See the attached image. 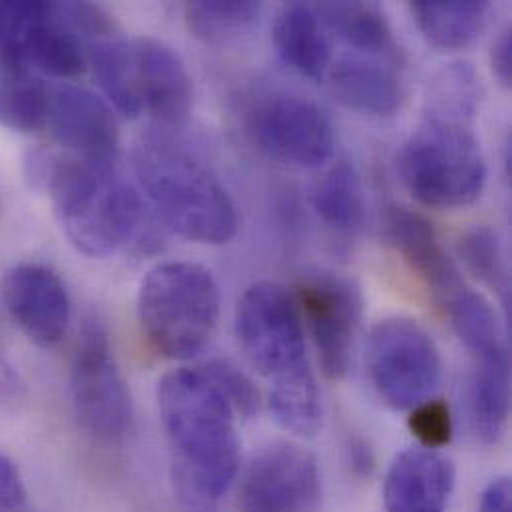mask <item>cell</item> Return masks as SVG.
<instances>
[{
	"mask_svg": "<svg viewBox=\"0 0 512 512\" xmlns=\"http://www.w3.org/2000/svg\"><path fill=\"white\" fill-rule=\"evenodd\" d=\"M236 335L269 385L275 421L291 433L311 435L321 421V403L293 295L273 281L248 287L238 301Z\"/></svg>",
	"mask_w": 512,
	"mask_h": 512,
	"instance_id": "obj_1",
	"label": "cell"
},
{
	"mask_svg": "<svg viewBox=\"0 0 512 512\" xmlns=\"http://www.w3.org/2000/svg\"><path fill=\"white\" fill-rule=\"evenodd\" d=\"M26 170L28 180L48 192L66 238L80 254L112 256L142 236L146 204L114 168L30 154Z\"/></svg>",
	"mask_w": 512,
	"mask_h": 512,
	"instance_id": "obj_2",
	"label": "cell"
},
{
	"mask_svg": "<svg viewBox=\"0 0 512 512\" xmlns=\"http://www.w3.org/2000/svg\"><path fill=\"white\" fill-rule=\"evenodd\" d=\"M134 170L166 228L208 246H222L238 234L236 204L218 174L168 130L146 132L134 148Z\"/></svg>",
	"mask_w": 512,
	"mask_h": 512,
	"instance_id": "obj_3",
	"label": "cell"
},
{
	"mask_svg": "<svg viewBox=\"0 0 512 512\" xmlns=\"http://www.w3.org/2000/svg\"><path fill=\"white\" fill-rule=\"evenodd\" d=\"M158 407L174 467L224 499L240 469L238 413L204 367L170 371L158 385Z\"/></svg>",
	"mask_w": 512,
	"mask_h": 512,
	"instance_id": "obj_4",
	"label": "cell"
},
{
	"mask_svg": "<svg viewBox=\"0 0 512 512\" xmlns=\"http://www.w3.org/2000/svg\"><path fill=\"white\" fill-rule=\"evenodd\" d=\"M399 174L427 208L459 210L477 202L487 164L471 118L429 110L399 154Z\"/></svg>",
	"mask_w": 512,
	"mask_h": 512,
	"instance_id": "obj_5",
	"label": "cell"
},
{
	"mask_svg": "<svg viewBox=\"0 0 512 512\" xmlns=\"http://www.w3.org/2000/svg\"><path fill=\"white\" fill-rule=\"evenodd\" d=\"M138 317L156 353L190 359L212 339L220 317V289L200 263L166 261L140 285Z\"/></svg>",
	"mask_w": 512,
	"mask_h": 512,
	"instance_id": "obj_6",
	"label": "cell"
},
{
	"mask_svg": "<svg viewBox=\"0 0 512 512\" xmlns=\"http://www.w3.org/2000/svg\"><path fill=\"white\" fill-rule=\"evenodd\" d=\"M367 371L383 403L395 411H411L433 399L443 379V361L417 321L387 317L369 333Z\"/></svg>",
	"mask_w": 512,
	"mask_h": 512,
	"instance_id": "obj_7",
	"label": "cell"
},
{
	"mask_svg": "<svg viewBox=\"0 0 512 512\" xmlns=\"http://www.w3.org/2000/svg\"><path fill=\"white\" fill-rule=\"evenodd\" d=\"M72 405L82 429L102 443H120L132 431V399L118 369L108 331L94 315L82 325L70 369Z\"/></svg>",
	"mask_w": 512,
	"mask_h": 512,
	"instance_id": "obj_8",
	"label": "cell"
},
{
	"mask_svg": "<svg viewBox=\"0 0 512 512\" xmlns=\"http://www.w3.org/2000/svg\"><path fill=\"white\" fill-rule=\"evenodd\" d=\"M246 132L257 148L289 166L317 168L329 162L335 132L313 100L293 92H267L246 110Z\"/></svg>",
	"mask_w": 512,
	"mask_h": 512,
	"instance_id": "obj_9",
	"label": "cell"
},
{
	"mask_svg": "<svg viewBox=\"0 0 512 512\" xmlns=\"http://www.w3.org/2000/svg\"><path fill=\"white\" fill-rule=\"evenodd\" d=\"M293 299L309 329L323 373L329 379H343L361 321L359 289L341 275L307 271L299 277Z\"/></svg>",
	"mask_w": 512,
	"mask_h": 512,
	"instance_id": "obj_10",
	"label": "cell"
},
{
	"mask_svg": "<svg viewBox=\"0 0 512 512\" xmlns=\"http://www.w3.org/2000/svg\"><path fill=\"white\" fill-rule=\"evenodd\" d=\"M321 495L315 457L291 443H271L248 463L240 485L242 512H313Z\"/></svg>",
	"mask_w": 512,
	"mask_h": 512,
	"instance_id": "obj_11",
	"label": "cell"
},
{
	"mask_svg": "<svg viewBox=\"0 0 512 512\" xmlns=\"http://www.w3.org/2000/svg\"><path fill=\"white\" fill-rule=\"evenodd\" d=\"M46 124L60 146L76 160L114 168L120 156V128L112 106L82 86L48 92Z\"/></svg>",
	"mask_w": 512,
	"mask_h": 512,
	"instance_id": "obj_12",
	"label": "cell"
},
{
	"mask_svg": "<svg viewBox=\"0 0 512 512\" xmlns=\"http://www.w3.org/2000/svg\"><path fill=\"white\" fill-rule=\"evenodd\" d=\"M2 303L14 325L38 347H54L70 323V295L64 281L38 263L10 267L0 283Z\"/></svg>",
	"mask_w": 512,
	"mask_h": 512,
	"instance_id": "obj_13",
	"label": "cell"
},
{
	"mask_svg": "<svg viewBox=\"0 0 512 512\" xmlns=\"http://www.w3.org/2000/svg\"><path fill=\"white\" fill-rule=\"evenodd\" d=\"M383 230L391 248L443 305L467 289L457 263L421 214L393 204L385 210Z\"/></svg>",
	"mask_w": 512,
	"mask_h": 512,
	"instance_id": "obj_14",
	"label": "cell"
},
{
	"mask_svg": "<svg viewBox=\"0 0 512 512\" xmlns=\"http://www.w3.org/2000/svg\"><path fill=\"white\" fill-rule=\"evenodd\" d=\"M132 44L142 108L162 130L182 126L190 118L194 90L180 54L152 36H140Z\"/></svg>",
	"mask_w": 512,
	"mask_h": 512,
	"instance_id": "obj_15",
	"label": "cell"
},
{
	"mask_svg": "<svg viewBox=\"0 0 512 512\" xmlns=\"http://www.w3.org/2000/svg\"><path fill=\"white\" fill-rule=\"evenodd\" d=\"M455 463L433 449H407L391 463L383 501L387 512H447L455 491Z\"/></svg>",
	"mask_w": 512,
	"mask_h": 512,
	"instance_id": "obj_16",
	"label": "cell"
},
{
	"mask_svg": "<svg viewBox=\"0 0 512 512\" xmlns=\"http://www.w3.org/2000/svg\"><path fill=\"white\" fill-rule=\"evenodd\" d=\"M327 74L333 96L349 110L389 118L405 104V84L391 62L353 54L337 60Z\"/></svg>",
	"mask_w": 512,
	"mask_h": 512,
	"instance_id": "obj_17",
	"label": "cell"
},
{
	"mask_svg": "<svg viewBox=\"0 0 512 512\" xmlns=\"http://www.w3.org/2000/svg\"><path fill=\"white\" fill-rule=\"evenodd\" d=\"M273 44L283 60L299 76L321 82L329 72V42L325 26L309 4H285L273 22Z\"/></svg>",
	"mask_w": 512,
	"mask_h": 512,
	"instance_id": "obj_18",
	"label": "cell"
},
{
	"mask_svg": "<svg viewBox=\"0 0 512 512\" xmlns=\"http://www.w3.org/2000/svg\"><path fill=\"white\" fill-rule=\"evenodd\" d=\"M469 419L477 439L493 445L505 433L511 413L509 353L473 357L467 385Z\"/></svg>",
	"mask_w": 512,
	"mask_h": 512,
	"instance_id": "obj_19",
	"label": "cell"
},
{
	"mask_svg": "<svg viewBox=\"0 0 512 512\" xmlns=\"http://www.w3.org/2000/svg\"><path fill=\"white\" fill-rule=\"evenodd\" d=\"M321 24L363 56L403 66L405 56L385 14L369 2H323L313 6Z\"/></svg>",
	"mask_w": 512,
	"mask_h": 512,
	"instance_id": "obj_20",
	"label": "cell"
},
{
	"mask_svg": "<svg viewBox=\"0 0 512 512\" xmlns=\"http://www.w3.org/2000/svg\"><path fill=\"white\" fill-rule=\"evenodd\" d=\"M313 210L333 238L349 242L363 230L365 190L353 162L339 160L323 174L313 190Z\"/></svg>",
	"mask_w": 512,
	"mask_h": 512,
	"instance_id": "obj_21",
	"label": "cell"
},
{
	"mask_svg": "<svg viewBox=\"0 0 512 512\" xmlns=\"http://www.w3.org/2000/svg\"><path fill=\"white\" fill-rule=\"evenodd\" d=\"M411 16L425 40L445 52L469 48L485 30L491 2L485 0H415Z\"/></svg>",
	"mask_w": 512,
	"mask_h": 512,
	"instance_id": "obj_22",
	"label": "cell"
},
{
	"mask_svg": "<svg viewBox=\"0 0 512 512\" xmlns=\"http://www.w3.org/2000/svg\"><path fill=\"white\" fill-rule=\"evenodd\" d=\"M28 60L56 78H76L84 74L88 60L82 38L64 16L62 4L42 2L28 40Z\"/></svg>",
	"mask_w": 512,
	"mask_h": 512,
	"instance_id": "obj_23",
	"label": "cell"
},
{
	"mask_svg": "<svg viewBox=\"0 0 512 512\" xmlns=\"http://www.w3.org/2000/svg\"><path fill=\"white\" fill-rule=\"evenodd\" d=\"M86 60L94 68L108 104L124 116H138L142 108L134 44L124 40L118 30L86 38Z\"/></svg>",
	"mask_w": 512,
	"mask_h": 512,
	"instance_id": "obj_24",
	"label": "cell"
},
{
	"mask_svg": "<svg viewBox=\"0 0 512 512\" xmlns=\"http://www.w3.org/2000/svg\"><path fill=\"white\" fill-rule=\"evenodd\" d=\"M451 325L473 357L509 353L493 307L469 287L445 303Z\"/></svg>",
	"mask_w": 512,
	"mask_h": 512,
	"instance_id": "obj_25",
	"label": "cell"
},
{
	"mask_svg": "<svg viewBox=\"0 0 512 512\" xmlns=\"http://www.w3.org/2000/svg\"><path fill=\"white\" fill-rule=\"evenodd\" d=\"M261 16V4L252 0H198L186 2L184 18L204 42L222 44L248 32Z\"/></svg>",
	"mask_w": 512,
	"mask_h": 512,
	"instance_id": "obj_26",
	"label": "cell"
},
{
	"mask_svg": "<svg viewBox=\"0 0 512 512\" xmlns=\"http://www.w3.org/2000/svg\"><path fill=\"white\" fill-rule=\"evenodd\" d=\"M48 90L32 74H0V124L16 132H36L46 124Z\"/></svg>",
	"mask_w": 512,
	"mask_h": 512,
	"instance_id": "obj_27",
	"label": "cell"
},
{
	"mask_svg": "<svg viewBox=\"0 0 512 512\" xmlns=\"http://www.w3.org/2000/svg\"><path fill=\"white\" fill-rule=\"evenodd\" d=\"M42 2H0V74L32 72L28 40Z\"/></svg>",
	"mask_w": 512,
	"mask_h": 512,
	"instance_id": "obj_28",
	"label": "cell"
},
{
	"mask_svg": "<svg viewBox=\"0 0 512 512\" xmlns=\"http://www.w3.org/2000/svg\"><path fill=\"white\" fill-rule=\"evenodd\" d=\"M459 254L467 269L499 293L509 291V275L497 234L487 228L469 230L459 242Z\"/></svg>",
	"mask_w": 512,
	"mask_h": 512,
	"instance_id": "obj_29",
	"label": "cell"
},
{
	"mask_svg": "<svg viewBox=\"0 0 512 512\" xmlns=\"http://www.w3.org/2000/svg\"><path fill=\"white\" fill-rule=\"evenodd\" d=\"M409 429L423 449L441 451L453 439L451 407L441 399H429L411 409Z\"/></svg>",
	"mask_w": 512,
	"mask_h": 512,
	"instance_id": "obj_30",
	"label": "cell"
},
{
	"mask_svg": "<svg viewBox=\"0 0 512 512\" xmlns=\"http://www.w3.org/2000/svg\"><path fill=\"white\" fill-rule=\"evenodd\" d=\"M206 369L212 373V377L218 381V385L224 389L228 399L232 401L238 417H254L259 407L256 385L248 379L246 373H242L236 365L228 361H210L206 363Z\"/></svg>",
	"mask_w": 512,
	"mask_h": 512,
	"instance_id": "obj_31",
	"label": "cell"
},
{
	"mask_svg": "<svg viewBox=\"0 0 512 512\" xmlns=\"http://www.w3.org/2000/svg\"><path fill=\"white\" fill-rule=\"evenodd\" d=\"M172 489L178 512H220L222 497L194 479L180 467L172 465Z\"/></svg>",
	"mask_w": 512,
	"mask_h": 512,
	"instance_id": "obj_32",
	"label": "cell"
},
{
	"mask_svg": "<svg viewBox=\"0 0 512 512\" xmlns=\"http://www.w3.org/2000/svg\"><path fill=\"white\" fill-rule=\"evenodd\" d=\"M26 503V489L18 467L0 453V511H18Z\"/></svg>",
	"mask_w": 512,
	"mask_h": 512,
	"instance_id": "obj_33",
	"label": "cell"
},
{
	"mask_svg": "<svg viewBox=\"0 0 512 512\" xmlns=\"http://www.w3.org/2000/svg\"><path fill=\"white\" fill-rule=\"evenodd\" d=\"M491 66L497 76V80L505 86L511 88L512 84V30L511 26H505L491 48Z\"/></svg>",
	"mask_w": 512,
	"mask_h": 512,
	"instance_id": "obj_34",
	"label": "cell"
},
{
	"mask_svg": "<svg viewBox=\"0 0 512 512\" xmlns=\"http://www.w3.org/2000/svg\"><path fill=\"white\" fill-rule=\"evenodd\" d=\"M477 512H512L511 481L507 477L489 483L481 495Z\"/></svg>",
	"mask_w": 512,
	"mask_h": 512,
	"instance_id": "obj_35",
	"label": "cell"
},
{
	"mask_svg": "<svg viewBox=\"0 0 512 512\" xmlns=\"http://www.w3.org/2000/svg\"><path fill=\"white\" fill-rule=\"evenodd\" d=\"M24 395L18 373L0 357V409L16 405Z\"/></svg>",
	"mask_w": 512,
	"mask_h": 512,
	"instance_id": "obj_36",
	"label": "cell"
}]
</instances>
